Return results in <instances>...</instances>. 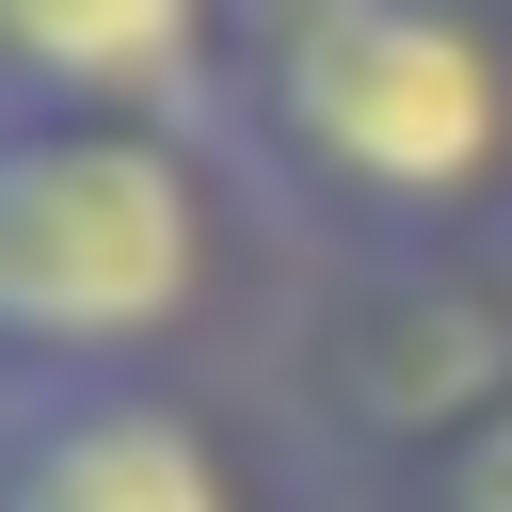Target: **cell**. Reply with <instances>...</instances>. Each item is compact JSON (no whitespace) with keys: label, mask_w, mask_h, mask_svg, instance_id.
I'll return each mask as SVG.
<instances>
[{"label":"cell","mask_w":512,"mask_h":512,"mask_svg":"<svg viewBox=\"0 0 512 512\" xmlns=\"http://www.w3.org/2000/svg\"><path fill=\"white\" fill-rule=\"evenodd\" d=\"M288 272L304 256L224 128L0 96V384L256 368Z\"/></svg>","instance_id":"6da1fadb"},{"label":"cell","mask_w":512,"mask_h":512,"mask_svg":"<svg viewBox=\"0 0 512 512\" xmlns=\"http://www.w3.org/2000/svg\"><path fill=\"white\" fill-rule=\"evenodd\" d=\"M224 144L288 256H512V0H240Z\"/></svg>","instance_id":"7a4b0ae2"},{"label":"cell","mask_w":512,"mask_h":512,"mask_svg":"<svg viewBox=\"0 0 512 512\" xmlns=\"http://www.w3.org/2000/svg\"><path fill=\"white\" fill-rule=\"evenodd\" d=\"M256 416L304 448L336 512L512 416V256H304L256 336Z\"/></svg>","instance_id":"3957f363"},{"label":"cell","mask_w":512,"mask_h":512,"mask_svg":"<svg viewBox=\"0 0 512 512\" xmlns=\"http://www.w3.org/2000/svg\"><path fill=\"white\" fill-rule=\"evenodd\" d=\"M0 512H336L240 368L0 384Z\"/></svg>","instance_id":"277c9868"},{"label":"cell","mask_w":512,"mask_h":512,"mask_svg":"<svg viewBox=\"0 0 512 512\" xmlns=\"http://www.w3.org/2000/svg\"><path fill=\"white\" fill-rule=\"evenodd\" d=\"M240 0H0V96L32 112H160L224 128Z\"/></svg>","instance_id":"5b68a950"},{"label":"cell","mask_w":512,"mask_h":512,"mask_svg":"<svg viewBox=\"0 0 512 512\" xmlns=\"http://www.w3.org/2000/svg\"><path fill=\"white\" fill-rule=\"evenodd\" d=\"M368 512H512V416H480L464 448H432L416 480H384Z\"/></svg>","instance_id":"8992f818"}]
</instances>
